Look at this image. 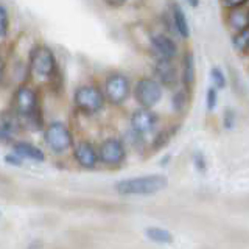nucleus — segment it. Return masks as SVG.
<instances>
[{"label":"nucleus","mask_w":249,"mask_h":249,"mask_svg":"<svg viewBox=\"0 0 249 249\" xmlns=\"http://www.w3.org/2000/svg\"><path fill=\"white\" fill-rule=\"evenodd\" d=\"M185 3L189 5L190 8H199L201 0H185Z\"/></svg>","instance_id":"obj_30"},{"label":"nucleus","mask_w":249,"mask_h":249,"mask_svg":"<svg viewBox=\"0 0 249 249\" xmlns=\"http://www.w3.org/2000/svg\"><path fill=\"white\" fill-rule=\"evenodd\" d=\"M237 122H238V117L235 109L232 107H224L223 112H221V126L224 131H232L235 129L237 126Z\"/></svg>","instance_id":"obj_23"},{"label":"nucleus","mask_w":249,"mask_h":249,"mask_svg":"<svg viewBox=\"0 0 249 249\" xmlns=\"http://www.w3.org/2000/svg\"><path fill=\"white\" fill-rule=\"evenodd\" d=\"M182 47L184 45H181V41L168 31H153L148 36V50L153 54V58L178 59Z\"/></svg>","instance_id":"obj_4"},{"label":"nucleus","mask_w":249,"mask_h":249,"mask_svg":"<svg viewBox=\"0 0 249 249\" xmlns=\"http://www.w3.org/2000/svg\"><path fill=\"white\" fill-rule=\"evenodd\" d=\"M14 111L19 117H23L25 120L35 112H37L36 92L31 88H28V86H20V88L16 90V95H14Z\"/></svg>","instance_id":"obj_13"},{"label":"nucleus","mask_w":249,"mask_h":249,"mask_svg":"<svg viewBox=\"0 0 249 249\" xmlns=\"http://www.w3.org/2000/svg\"><path fill=\"white\" fill-rule=\"evenodd\" d=\"M168 16L176 37L181 42H189L192 37V27L182 5H179L178 2H171V5L168 6Z\"/></svg>","instance_id":"obj_12"},{"label":"nucleus","mask_w":249,"mask_h":249,"mask_svg":"<svg viewBox=\"0 0 249 249\" xmlns=\"http://www.w3.org/2000/svg\"><path fill=\"white\" fill-rule=\"evenodd\" d=\"M103 93L106 103L111 106H123L132 97V83L123 72H111L106 75L103 83Z\"/></svg>","instance_id":"obj_3"},{"label":"nucleus","mask_w":249,"mask_h":249,"mask_svg":"<svg viewBox=\"0 0 249 249\" xmlns=\"http://www.w3.org/2000/svg\"><path fill=\"white\" fill-rule=\"evenodd\" d=\"M223 10H229V8H245L249 6V0H220Z\"/></svg>","instance_id":"obj_25"},{"label":"nucleus","mask_w":249,"mask_h":249,"mask_svg":"<svg viewBox=\"0 0 249 249\" xmlns=\"http://www.w3.org/2000/svg\"><path fill=\"white\" fill-rule=\"evenodd\" d=\"M73 101L78 111H81L86 115H93L103 111L106 105V98L103 89L95 84H84L75 90Z\"/></svg>","instance_id":"obj_5"},{"label":"nucleus","mask_w":249,"mask_h":249,"mask_svg":"<svg viewBox=\"0 0 249 249\" xmlns=\"http://www.w3.org/2000/svg\"><path fill=\"white\" fill-rule=\"evenodd\" d=\"M160 124H162L160 115L156 112L154 109H150V107L139 106L136 111H132L129 115V128L148 140H150L154 132L160 128Z\"/></svg>","instance_id":"obj_7"},{"label":"nucleus","mask_w":249,"mask_h":249,"mask_svg":"<svg viewBox=\"0 0 249 249\" xmlns=\"http://www.w3.org/2000/svg\"><path fill=\"white\" fill-rule=\"evenodd\" d=\"M3 69H5V62H3V58L0 56V80H2V76H3Z\"/></svg>","instance_id":"obj_31"},{"label":"nucleus","mask_w":249,"mask_h":249,"mask_svg":"<svg viewBox=\"0 0 249 249\" xmlns=\"http://www.w3.org/2000/svg\"><path fill=\"white\" fill-rule=\"evenodd\" d=\"M103 2L109 8H115V10H119V8H123L124 5H126L129 0H103Z\"/></svg>","instance_id":"obj_27"},{"label":"nucleus","mask_w":249,"mask_h":249,"mask_svg":"<svg viewBox=\"0 0 249 249\" xmlns=\"http://www.w3.org/2000/svg\"><path fill=\"white\" fill-rule=\"evenodd\" d=\"M14 153L18 156H20L22 159H30V160H35V162H42L45 159L42 150H39L37 146H35L33 143H28V142H18L16 143Z\"/></svg>","instance_id":"obj_19"},{"label":"nucleus","mask_w":249,"mask_h":249,"mask_svg":"<svg viewBox=\"0 0 249 249\" xmlns=\"http://www.w3.org/2000/svg\"><path fill=\"white\" fill-rule=\"evenodd\" d=\"M8 25H10V22H8V13L5 8L0 5V37L6 36Z\"/></svg>","instance_id":"obj_26"},{"label":"nucleus","mask_w":249,"mask_h":249,"mask_svg":"<svg viewBox=\"0 0 249 249\" xmlns=\"http://www.w3.org/2000/svg\"><path fill=\"white\" fill-rule=\"evenodd\" d=\"M218 105H220V90L216 88H213L212 84L209 86L206 89V93H204V106H206V111L209 114H213L216 109H218Z\"/></svg>","instance_id":"obj_22"},{"label":"nucleus","mask_w":249,"mask_h":249,"mask_svg":"<svg viewBox=\"0 0 249 249\" xmlns=\"http://www.w3.org/2000/svg\"><path fill=\"white\" fill-rule=\"evenodd\" d=\"M128 158V146L122 137H106L98 145V159L107 168L122 167Z\"/></svg>","instance_id":"obj_6"},{"label":"nucleus","mask_w":249,"mask_h":249,"mask_svg":"<svg viewBox=\"0 0 249 249\" xmlns=\"http://www.w3.org/2000/svg\"><path fill=\"white\" fill-rule=\"evenodd\" d=\"M231 45L237 54L245 58V54L249 49V27L245 30L235 31V33H231Z\"/></svg>","instance_id":"obj_20"},{"label":"nucleus","mask_w":249,"mask_h":249,"mask_svg":"<svg viewBox=\"0 0 249 249\" xmlns=\"http://www.w3.org/2000/svg\"><path fill=\"white\" fill-rule=\"evenodd\" d=\"M5 159H6V162H8V163H11V165H18V167H19L20 163H22V162H20V159H22V158H20V156H18V158H16V153H14V156L8 154Z\"/></svg>","instance_id":"obj_29"},{"label":"nucleus","mask_w":249,"mask_h":249,"mask_svg":"<svg viewBox=\"0 0 249 249\" xmlns=\"http://www.w3.org/2000/svg\"><path fill=\"white\" fill-rule=\"evenodd\" d=\"M245 58H246V59L249 61V49H248V52H246V54H245Z\"/></svg>","instance_id":"obj_32"},{"label":"nucleus","mask_w":249,"mask_h":249,"mask_svg":"<svg viewBox=\"0 0 249 249\" xmlns=\"http://www.w3.org/2000/svg\"><path fill=\"white\" fill-rule=\"evenodd\" d=\"M44 139H45L47 146H49L53 153H64L73 143V139L69 128L61 122L50 123L44 132Z\"/></svg>","instance_id":"obj_9"},{"label":"nucleus","mask_w":249,"mask_h":249,"mask_svg":"<svg viewBox=\"0 0 249 249\" xmlns=\"http://www.w3.org/2000/svg\"><path fill=\"white\" fill-rule=\"evenodd\" d=\"M209 76H210V83H212V86L216 88L218 90H224L228 88V83H229L228 75H226V72L220 66H213L210 69Z\"/></svg>","instance_id":"obj_21"},{"label":"nucleus","mask_w":249,"mask_h":249,"mask_svg":"<svg viewBox=\"0 0 249 249\" xmlns=\"http://www.w3.org/2000/svg\"><path fill=\"white\" fill-rule=\"evenodd\" d=\"M171 159H173V156H171L170 153L163 154L162 158H160V162H159V165H160L162 168H167V167H170V163H171Z\"/></svg>","instance_id":"obj_28"},{"label":"nucleus","mask_w":249,"mask_h":249,"mask_svg":"<svg viewBox=\"0 0 249 249\" xmlns=\"http://www.w3.org/2000/svg\"><path fill=\"white\" fill-rule=\"evenodd\" d=\"M179 129H181V120H178L171 124L168 123L167 126H160L151 136V139L148 140V150L151 153H158V151L163 150V148L173 140V137L178 134Z\"/></svg>","instance_id":"obj_14"},{"label":"nucleus","mask_w":249,"mask_h":249,"mask_svg":"<svg viewBox=\"0 0 249 249\" xmlns=\"http://www.w3.org/2000/svg\"><path fill=\"white\" fill-rule=\"evenodd\" d=\"M192 165H193V168L196 170L199 175H206L207 170H209L207 156L202 153L201 150H195L192 153Z\"/></svg>","instance_id":"obj_24"},{"label":"nucleus","mask_w":249,"mask_h":249,"mask_svg":"<svg viewBox=\"0 0 249 249\" xmlns=\"http://www.w3.org/2000/svg\"><path fill=\"white\" fill-rule=\"evenodd\" d=\"M163 95H165V88L153 75L140 76L132 84V98L140 107L154 109L158 105H160Z\"/></svg>","instance_id":"obj_2"},{"label":"nucleus","mask_w":249,"mask_h":249,"mask_svg":"<svg viewBox=\"0 0 249 249\" xmlns=\"http://www.w3.org/2000/svg\"><path fill=\"white\" fill-rule=\"evenodd\" d=\"M151 75L165 88V90H173L178 86H181L178 59L154 58L151 64Z\"/></svg>","instance_id":"obj_8"},{"label":"nucleus","mask_w":249,"mask_h":249,"mask_svg":"<svg viewBox=\"0 0 249 249\" xmlns=\"http://www.w3.org/2000/svg\"><path fill=\"white\" fill-rule=\"evenodd\" d=\"M171 95H170V107H171V112H173L179 120L182 117L187 115L189 109L192 106V89H187L184 86H178L176 89L170 90Z\"/></svg>","instance_id":"obj_16"},{"label":"nucleus","mask_w":249,"mask_h":249,"mask_svg":"<svg viewBox=\"0 0 249 249\" xmlns=\"http://www.w3.org/2000/svg\"><path fill=\"white\" fill-rule=\"evenodd\" d=\"M30 67L39 76H52L56 67L53 52L44 45L35 47L30 53Z\"/></svg>","instance_id":"obj_10"},{"label":"nucleus","mask_w":249,"mask_h":249,"mask_svg":"<svg viewBox=\"0 0 249 249\" xmlns=\"http://www.w3.org/2000/svg\"><path fill=\"white\" fill-rule=\"evenodd\" d=\"M170 181L163 173H148L117 181L114 189L120 196H153L163 192Z\"/></svg>","instance_id":"obj_1"},{"label":"nucleus","mask_w":249,"mask_h":249,"mask_svg":"<svg viewBox=\"0 0 249 249\" xmlns=\"http://www.w3.org/2000/svg\"><path fill=\"white\" fill-rule=\"evenodd\" d=\"M73 158L78 162V165L86 168V170L95 168L100 163L98 146H95L92 142H88V140H83V142H80L75 146Z\"/></svg>","instance_id":"obj_15"},{"label":"nucleus","mask_w":249,"mask_h":249,"mask_svg":"<svg viewBox=\"0 0 249 249\" xmlns=\"http://www.w3.org/2000/svg\"><path fill=\"white\" fill-rule=\"evenodd\" d=\"M178 64L181 86L193 90L195 84H196V59H195L193 50L189 47H182V52L178 58Z\"/></svg>","instance_id":"obj_11"},{"label":"nucleus","mask_w":249,"mask_h":249,"mask_svg":"<svg viewBox=\"0 0 249 249\" xmlns=\"http://www.w3.org/2000/svg\"><path fill=\"white\" fill-rule=\"evenodd\" d=\"M223 22L229 33L245 30L249 27V6L245 8H229L223 10Z\"/></svg>","instance_id":"obj_17"},{"label":"nucleus","mask_w":249,"mask_h":249,"mask_svg":"<svg viewBox=\"0 0 249 249\" xmlns=\"http://www.w3.org/2000/svg\"><path fill=\"white\" fill-rule=\"evenodd\" d=\"M143 235L146 240H150L151 243L156 245H171L175 241L173 232H170L165 228H159V226H148L143 231Z\"/></svg>","instance_id":"obj_18"}]
</instances>
